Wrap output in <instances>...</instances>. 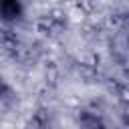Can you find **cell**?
Masks as SVG:
<instances>
[{"instance_id": "1", "label": "cell", "mask_w": 129, "mask_h": 129, "mask_svg": "<svg viewBox=\"0 0 129 129\" xmlns=\"http://www.w3.org/2000/svg\"><path fill=\"white\" fill-rule=\"evenodd\" d=\"M115 52H117L119 60H121L125 67H129V34L117 38V42H115Z\"/></svg>"}, {"instance_id": "2", "label": "cell", "mask_w": 129, "mask_h": 129, "mask_svg": "<svg viewBox=\"0 0 129 129\" xmlns=\"http://www.w3.org/2000/svg\"><path fill=\"white\" fill-rule=\"evenodd\" d=\"M0 12L6 16V18H12L18 14V4L16 0H0Z\"/></svg>"}, {"instance_id": "3", "label": "cell", "mask_w": 129, "mask_h": 129, "mask_svg": "<svg viewBox=\"0 0 129 129\" xmlns=\"http://www.w3.org/2000/svg\"><path fill=\"white\" fill-rule=\"evenodd\" d=\"M6 91V87H4V83H2V79H0V93H4Z\"/></svg>"}]
</instances>
